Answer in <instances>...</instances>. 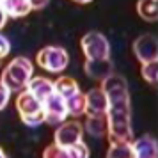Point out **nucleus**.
I'll list each match as a JSON object with an SVG mask.
<instances>
[{"mask_svg": "<svg viewBox=\"0 0 158 158\" xmlns=\"http://www.w3.org/2000/svg\"><path fill=\"white\" fill-rule=\"evenodd\" d=\"M101 91L108 101L107 108V135L110 142H130L131 130V110H130V93L126 80L121 75L110 73L105 80H101Z\"/></svg>", "mask_w": 158, "mask_h": 158, "instance_id": "1", "label": "nucleus"}, {"mask_svg": "<svg viewBox=\"0 0 158 158\" xmlns=\"http://www.w3.org/2000/svg\"><path fill=\"white\" fill-rule=\"evenodd\" d=\"M32 62L27 57H15L9 62L0 77V82L7 87L11 93H20L23 89H27L30 78H32Z\"/></svg>", "mask_w": 158, "mask_h": 158, "instance_id": "2", "label": "nucleus"}, {"mask_svg": "<svg viewBox=\"0 0 158 158\" xmlns=\"http://www.w3.org/2000/svg\"><path fill=\"white\" fill-rule=\"evenodd\" d=\"M16 108H18V114L22 117V121L27 126H39L41 123H44L43 103L36 100L27 89L20 91L18 98H16Z\"/></svg>", "mask_w": 158, "mask_h": 158, "instance_id": "3", "label": "nucleus"}, {"mask_svg": "<svg viewBox=\"0 0 158 158\" xmlns=\"http://www.w3.org/2000/svg\"><path fill=\"white\" fill-rule=\"evenodd\" d=\"M37 64L50 73H60L69 64V55L62 46H44L37 52Z\"/></svg>", "mask_w": 158, "mask_h": 158, "instance_id": "4", "label": "nucleus"}, {"mask_svg": "<svg viewBox=\"0 0 158 158\" xmlns=\"http://www.w3.org/2000/svg\"><path fill=\"white\" fill-rule=\"evenodd\" d=\"M82 52L85 59L93 60V59H110V43L108 39L101 32H87L85 36L82 37Z\"/></svg>", "mask_w": 158, "mask_h": 158, "instance_id": "5", "label": "nucleus"}, {"mask_svg": "<svg viewBox=\"0 0 158 158\" xmlns=\"http://www.w3.org/2000/svg\"><path fill=\"white\" fill-rule=\"evenodd\" d=\"M82 135H84V126L78 121H64L57 126L53 139L57 146L71 148L75 144L82 142Z\"/></svg>", "mask_w": 158, "mask_h": 158, "instance_id": "6", "label": "nucleus"}, {"mask_svg": "<svg viewBox=\"0 0 158 158\" xmlns=\"http://www.w3.org/2000/svg\"><path fill=\"white\" fill-rule=\"evenodd\" d=\"M44 110V123L48 124H60L68 119V107H66V100L60 94L53 93L48 100L43 103Z\"/></svg>", "mask_w": 158, "mask_h": 158, "instance_id": "7", "label": "nucleus"}, {"mask_svg": "<svg viewBox=\"0 0 158 158\" xmlns=\"http://www.w3.org/2000/svg\"><path fill=\"white\" fill-rule=\"evenodd\" d=\"M133 53L140 62H151L156 60L158 57V44H156V37L153 34H146V36L137 37L133 41Z\"/></svg>", "mask_w": 158, "mask_h": 158, "instance_id": "8", "label": "nucleus"}, {"mask_svg": "<svg viewBox=\"0 0 158 158\" xmlns=\"http://www.w3.org/2000/svg\"><path fill=\"white\" fill-rule=\"evenodd\" d=\"M108 108V101L101 87L91 89L85 94V114L87 115H105Z\"/></svg>", "mask_w": 158, "mask_h": 158, "instance_id": "9", "label": "nucleus"}, {"mask_svg": "<svg viewBox=\"0 0 158 158\" xmlns=\"http://www.w3.org/2000/svg\"><path fill=\"white\" fill-rule=\"evenodd\" d=\"M84 71L93 80H105L110 73H114V66L110 59H93V60L87 59Z\"/></svg>", "mask_w": 158, "mask_h": 158, "instance_id": "10", "label": "nucleus"}, {"mask_svg": "<svg viewBox=\"0 0 158 158\" xmlns=\"http://www.w3.org/2000/svg\"><path fill=\"white\" fill-rule=\"evenodd\" d=\"M27 91H29L36 100H39L41 103L50 98L52 94L55 93V85L50 78H44V77H36V78H30L29 85H27Z\"/></svg>", "mask_w": 158, "mask_h": 158, "instance_id": "11", "label": "nucleus"}, {"mask_svg": "<svg viewBox=\"0 0 158 158\" xmlns=\"http://www.w3.org/2000/svg\"><path fill=\"white\" fill-rule=\"evenodd\" d=\"M156 140L151 135L139 137L131 142V158H156Z\"/></svg>", "mask_w": 158, "mask_h": 158, "instance_id": "12", "label": "nucleus"}, {"mask_svg": "<svg viewBox=\"0 0 158 158\" xmlns=\"http://www.w3.org/2000/svg\"><path fill=\"white\" fill-rule=\"evenodd\" d=\"M0 6L6 11L7 18H23L32 11L29 0H0Z\"/></svg>", "mask_w": 158, "mask_h": 158, "instance_id": "13", "label": "nucleus"}, {"mask_svg": "<svg viewBox=\"0 0 158 158\" xmlns=\"http://www.w3.org/2000/svg\"><path fill=\"white\" fill-rule=\"evenodd\" d=\"M85 131L94 139L105 137L107 135V117L105 115H87Z\"/></svg>", "mask_w": 158, "mask_h": 158, "instance_id": "14", "label": "nucleus"}, {"mask_svg": "<svg viewBox=\"0 0 158 158\" xmlns=\"http://www.w3.org/2000/svg\"><path fill=\"white\" fill-rule=\"evenodd\" d=\"M66 107H68V115H73V117L84 115L85 114V94L82 91L75 93L66 100Z\"/></svg>", "mask_w": 158, "mask_h": 158, "instance_id": "15", "label": "nucleus"}, {"mask_svg": "<svg viewBox=\"0 0 158 158\" xmlns=\"http://www.w3.org/2000/svg\"><path fill=\"white\" fill-rule=\"evenodd\" d=\"M137 13L146 22H155L158 16L156 0H139L137 2Z\"/></svg>", "mask_w": 158, "mask_h": 158, "instance_id": "16", "label": "nucleus"}, {"mask_svg": "<svg viewBox=\"0 0 158 158\" xmlns=\"http://www.w3.org/2000/svg\"><path fill=\"white\" fill-rule=\"evenodd\" d=\"M53 85H55V93L60 94L64 100H68L69 96H73L75 93H78L80 91L78 84H77L73 78H69V77H62V78H59L57 82H53Z\"/></svg>", "mask_w": 158, "mask_h": 158, "instance_id": "17", "label": "nucleus"}, {"mask_svg": "<svg viewBox=\"0 0 158 158\" xmlns=\"http://www.w3.org/2000/svg\"><path fill=\"white\" fill-rule=\"evenodd\" d=\"M107 158H131V142H110Z\"/></svg>", "mask_w": 158, "mask_h": 158, "instance_id": "18", "label": "nucleus"}, {"mask_svg": "<svg viewBox=\"0 0 158 158\" xmlns=\"http://www.w3.org/2000/svg\"><path fill=\"white\" fill-rule=\"evenodd\" d=\"M43 158H71V153L69 148H62L53 142L43 151Z\"/></svg>", "mask_w": 158, "mask_h": 158, "instance_id": "19", "label": "nucleus"}, {"mask_svg": "<svg viewBox=\"0 0 158 158\" xmlns=\"http://www.w3.org/2000/svg\"><path fill=\"white\" fill-rule=\"evenodd\" d=\"M142 77L148 84H156L158 80V64L156 60H151V62H144L142 64Z\"/></svg>", "mask_w": 158, "mask_h": 158, "instance_id": "20", "label": "nucleus"}, {"mask_svg": "<svg viewBox=\"0 0 158 158\" xmlns=\"http://www.w3.org/2000/svg\"><path fill=\"white\" fill-rule=\"evenodd\" d=\"M69 153H71V158H89V148H87V144L84 140L71 146Z\"/></svg>", "mask_w": 158, "mask_h": 158, "instance_id": "21", "label": "nucleus"}, {"mask_svg": "<svg viewBox=\"0 0 158 158\" xmlns=\"http://www.w3.org/2000/svg\"><path fill=\"white\" fill-rule=\"evenodd\" d=\"M9 100H11V91H9V89L4 85L2 82H0V110L7 107Z\"/></svg>", "mask_w": 158, "mask_h": 158, "instance_id": "22", "label": "nucleus"}, {"mask_svg": "<svg viewBox=\"0 0 158 158\" xmlns=\"http://www.w3.org/2000/svg\"><path fill=\"white\" fill-rule=\"evenodd\" d=\"M9 52H11V41H9L6 36L0 34V59L7 57Z\"/></svg>", "mask_w": 158, "mask_h": 158, "instance_id": "23", "label": "nucleus"}, {"mask_svg": "<svg viewBox=\"0 0 158 158\" xmlns=\"http://www.w3.org/2000/svg\"><path fill=\"white\" fill-rule=\"evenodd\" d=\"M29 2H30V7L32 9H43L48 6L50 0H29Z\"/></svg>", "mask_w": 158, "mask_h": 158, "instance_id": "24", "label": "nucleus"}, {"mask_svg": "<svg viewBox=\"0 0 158 158\" xmlns=\"http://www.w3.org/2000/svg\"><path fill=\"white\" fill-rule=\"evenodd\" d=\"M6 23H7V15H6V11H4L2 6H0V29H4Z\"/></svg>", "mask_w": 158, "mask_h": 158, "instance_id": "25", "label": "nucleus"}, {"mask_svg": "<svg viewBox=\"0 0 158 158\" xmlns=\"http://www.w3.org/2000/svg\"><path fill=\"white\" fill-rule=\"evenodd\" d=\"M73 2H77V4H89V2H93V0H73Z\"/></svg>", "mask_w": 158, "mask_h": 158, "instance_id": "26", "label": "nucleus"}, {"mask_svg": "<svg viewBox=\"0 0 158 158\" xmlns=\"http://www.w3.org/2000/svg\"><path fill=\"white\" fill-rule=\"evenodd\" d=\"M0 158H7V155H6V153H4L2 149H0Z\"/></svg>", "mask_w": 158, "mask_h": 158, "instance_id": "27", "label": "nucleus"}]
</instances>
